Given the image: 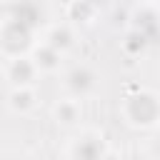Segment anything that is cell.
Returning a JSON list of instances; mask_svg holds the SVG:
<instances>
[{
  "label": "cell",
  "mask_w": 160,
  "mask_h": 160,
  "mask_svg": "<svg viewBox=\"0 0 160 160\" xmlns=\"http://www.w3.org/2000/svg\"><path fill=\"white\" fill-rule=\"evenodd\" d=\"M120 115L130 128L138 130H150L160 122V98L152 90L135 88L130 95L122 98L120 102Z\"/></svg>",
  "instance_id": "1"
},
{
  "label": "cell",
  "mask_w": 160,
  "mask_h": 160,
  "mask_svg": "<svg viewBox=\"0 0 160 160\" xmlns=\"http://www.w3.org/2000/svg\"><path fill=\"white\" fill-rule=\"evenodd\" d=\"M32 40H35V30L30 25H25L20 20H12V18L2 20V25H0V52L8 60L32 50V45H35Z\"/></svg>",
  "instance_id": "2"
},
{
  "label": "cell",
  "mask_w": 160,
  "mask_h": 160,
  "mask_svg": "<svg viewBox=\"0 0 160 160\" xmlns=\"http://www.w3.org/2000/svg\"><path fill=\"white\" fill-rule=\"evenodd\" d=\"M65 85L72 92V98H88L95 88H98V75L88 68V65H75L68 75H65Z\"/></svg>",
  "instance_id": "3"
},
{
  "label": "cell",
  "mask_w": 160,
  "mask_h": 160,
  "mask_svg": "<svg viewBox=\"0 0 160 160\" xmlns=\"http://www.w3.org/2000/svg\"><path fill=\"white\" fill-rule=\"evenodd\" d=\"M68 155L70 158H82V160H95V158L108 155V148H105V140L100 135L85 132L78 140H72V145L68 148Z\"/></svg>",
  "instance_id": "4"
},
{
  "label": "cell",
  "mask_w": 160,
  "mask_h": 160,
  "mask_svg": "<svg viewBox=\"0 0 160 160\" xmlns=\"http://www.w3.org/2000/svg\"><path fill=\"white\" fill-rule=\"evenodd\" d=\"M8 18L12 20H20L25 25H30L32 30H38L42 25V8L35 2V0H10L8 2Z\"/></svg>",
  "instance_id": "5"
},
{
  "label": "cell",
  "mask_w": 160,
  "mask_h": 160,
  "mask_svg": "<svg viewBox=\"0 0 160 160\" xmlns=\"http://www.w3.org/2000/svg\"><path fill=\"white\" fill-rule=\"evenodd\" d=\"M38 72L40 70L32 62V58H25V55L10 58V62H8V80L12 85H32V80H35Z\"/></svg>",
  "instance_id": "6"
},
{
  "label": "cell",
  "mask_w": 160,
  "mask_h": 160,
  "mask_svg": "<svg viewBox=\"0 0 160 160\" xmlns=\"http://www.w3.org/2000/svg\"><path fill=\"white\" fill-rule=\"evenodd\" d=\"M52 118L58 125L62 128H72L80 122L82 118V108H80V98H65V100H58L52 105Z\"/></svg>",
  "instance_id": "7"
},
{
  "label": "cell",
  "mask_w": 160,
  "mask_h": 160,
  "mask_svg": "<svg viewBox=\"0 0 160 160\" xmlns=\"http://www.w3.org/2000/svg\"><path fill=\"white\" fill-rule=\"evenodd\" d=\"M60 60H62V52L55 50L52 45H48V42L32 45V62L38 65L40 72H55L60 68Z\"/></svg>",
  "instance_id": "8"
},
{
  "label": "cell",
  "mask_w": 160,
  "mask_h": 160,
  "mask_svg": "<svg viewBox=\"0 0 160 160\" xmlns=\"http://www.w3.org/2000/svg\"><path fill=\"white\" fill-rule=\"evenodd\" d=\"M8 102H10V108L15 112L25 115V112H30L38 105V95H35V90L30 85H15L12 92H10V98H8Z\"/></svg>",
  "instance_id": "9"
},
{
  "label": "cell",
  "mask_w": 160,
  "mask_h": 160,
  "mask_svg": "<svg viewBox=\"0 0 160 160\" xmlns=\"http://www.w3.org/2000/svg\"><path fill=\"white\" fill-rule=\"evenodd\" d=\"M98 10L100 8H95L88 0H70L68 8H65V15H68V20H72L78 25H90L98 18Z\"/></svg>",
  "instance_id": "10"
},
{
  "label": "cell",
  "mask_w": 160,
  "mask_h": 160,
  "mask_svg": "<svg viewBox=\"0 0 160 160\" xmlns=\"http://www.w3.org/2000/svg\"><path fill=\"white\" fill-rule=\"evenodd\" d=\"M45 42H48V45H52L55 50L65 52V50H70V48H72L75 35H72V30H70L68 25H55V28H50V32L45 35Z\"/></svg>",
  "instance_id": "11"
},
{
  "label": "cell",
  "mask_w": 160,
  "mask_h": 160,
  "mask_svg": "<svg viewBox=\"0 0 160 160\" xmlns=\"http://www.w3.org/2000/svg\"><path fill=\"white\" fill-rule=\"evenodd\" d=\"M148 45H150V40L140 32V30H130L128 35H125V40H122V48H125V52H130V55H142L145 50H148Z\"/></svg>",
  "instance_id": "12"
},
{
  "label": "cell",
  "mask_w": 160,
  "mask_h": 160,
  "mask_svg": "<svg viewBox=\"0 0 160 160\" xmlns=\"http://www.w3.org/2000/svg\"><path fill=\"white\" fill-rule=\"evenodd\" d=\"M88 2H92V5H95V8H100V5H102V2H105V0H88Z\"/></svg>",
  "instance_id": "13"
}]
</instances>
